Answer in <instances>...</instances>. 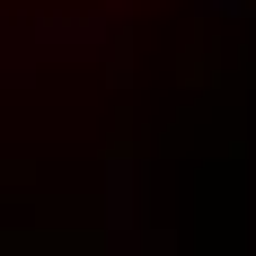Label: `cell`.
<instances>
[{"mask_svg":"<svg viewBox=\"0 0 256 256\" xmlns=\"http://www.w3.org/2000/svg\"><path fill=\"white\" fill-rule=\"evenodd\" d=\"M106 221H115V230H132V142L106 159Z\"/></svg>","mask_w":256,"mask_h":256,"instance_id":"cell-1","label":"cell"}]
</instances>
